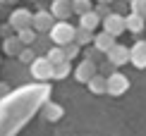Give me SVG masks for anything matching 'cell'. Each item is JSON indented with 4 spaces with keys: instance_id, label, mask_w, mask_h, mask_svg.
Segmentation results:
<instances>
[{
    "instance_id": "19",
    "label": "cell",
    "mask_w": 146,
    "mask_h": 136,
    "mask_svg": "<svg viewBox=\"0 0 146 136\" xmlns=\"http://www.w3.org/2000/svg\"><path fill=\"white\" fill-rule=\"evenodd\" d=\"M17 36H19V41L24 43V46H34L36 43V29L34 26H27V29H22V31H17Z\"/></svg>"
},
{
    "instance_id": "24",
    "label": "cell",
    "mask_w": 146,
    "mask_h": 136,
    "mask_svg": "<svg viewBox=\"0 0 146 136\" xmlns=\"http://www.w3.org/2000/svg\"><path fill=\"white\" fill-rule=\"evenodd\" d=\"M60 48H62V53H65V60H74L77 55L82 53L79 50L82 46H77V43H67V46H60Z\"/></svg>"
},
{
    "instance_id": "29",
    "label": "cell",
    "mask_w": 146,
    "mask_h": 136,
    "mask_svg": "<svg viewBox=\"0 0 146 136\" xmlns=\"http://www.w3.org/2000/svg\"><path fill=\"white\" fill-rule=\"evenodd\" d=\"M113 72H115V65H113V62H103V65H98V74H103V77H110Z\"/></svg>"
},
{
    "instance_id": "14",
    "label": "cell",
    "mask_w": 146,
    "mask_h": 136,
    "mask_svg": "<svg viewBox=\"0 0 146 136\" xmlns=\"http://www.w3.org/2000/svg\"><path fill=\"white\" fill-rule=\"evenodd\" d=\"M62 115H65V110H62V105H60V103H53V100L43 103V117H46L48 122L62 119Z\"/></svg>"
},
{
    "instance_id": "26",
    "label": "cell",
    "mask_w": 146,
    "mask_h": 136,
    "mask_svg": "<svg viewBox=\"0 0 146 136\" xmlns=\"http://www.w3.org/2000/svg\"><path fill=\"white\" fill-rule=\"evenodd\" d=\"M129 7H132V12H137V15H141L146 19V0H132Z\"/></svg>"
},
{
    "instance_id": "5",
    "label": "cell",
    "mask_w": 146,
    "mask_h": 136,
    "mask_svg": "<svg viewBox=\"0 0 146 136\" xmlns=\"http://www.w3.org/2000/svg\"><path fill=\"white\" fill-rule=\"evenodd\" d=\"M31 19H34V12H29L27 7H17V10L10 12V19L7 22L15 26V31H22V29L31 26Z\"/></svg>"
},
{
    "instance_id": "36",
    "label": "cell",
    "mask_w": 146,
    "mask_h": 136,
    "mask_svg": "<svg viewBox=\"0 0 146 136\" xmlns=\"http://www.w3.org/2000/svg\"><path fill=\"white\" fill-rule=\"evenodd\" d=\"M127 3H132V0H127Z\"/></svg>"
},
{
    "instance_id": "31",
    "label": "cell",
    "mask_w": 146,
    "mask_h": 136,
    "mask_svg": "<svg viewBox=\"0 0 146 136\" xmlns=\"http://www.w3.org/2000/svg\"><path fill=\"white\" fill-rule=\"evenodd\" d=\"M10 91H12V86H10V81H0V98L10 96Z\"/></svg>"
},
{
    "instance_id": "12",
    "label": "cell",
    "mask_w": 146,
    "mask_h": 136,
    "mask_svg": "<svg viewBox=\"0 0 146 136\" xmlns=\"http://www.w3.org/2000/svg\"><path fill=\"white\" fill-rule=\"evenodd\" d=\"M146 26V19L141 15H137V12H129V15H125V29L129 34H141Z\"/></svg>"
},
{
    "instance_id": "35",
    "label": "cell",
    "mask_w": 146,
    "mask_h": 136,
    "mask_svg": "<svg viewBox=\"0 0 146 136\" xmlns=\"http://www.w3.org/2000/svg\"><path fill=\"white\" fill-rule=\"evenodd\" d=\"M29 3H36V0H29Z\"/></svg>"
},
{
    "instance_id": "17",
    "label": "cell",
    "mask_w": 146,
    "mask_h": 136,
    "mask_svg": "<svg viewBox=\"0 0 146 136\" xmlns=\"http://www.w3.org/2000/svg\"><path fill=\"white\" fill-rule=\"evenodd\" d=\"M94 31H89V29H82V26H77V31H74V43L77 46H82V48H86L89 43H94Z\"/></svg>"
},
{
    "instance_id": "3",
    "label": "cell",
    "mask_w": 146,
    "mask_h": 136,
    "mask_svg": "<svg viewBox=\"0 0 146 136\" xmlns=\"http://www.w3.org/2000/svg\"><path fill=\"white\" fill-rule=\"evenodd\" d=\"M31 26L36 29V34H50V29L55 26V17L50 15V10H38L34 12Z\"/></svg>"
},
{
    "instance_id": "1",
    "label": "cell",
    "mask_w": 146,
    "mask_h": 136,
    "mask_svg": "<svg viewBox=\"0 0 146 136\" xmlns=\"http://www.w3.org/2000/svg\"><path fill=\"white\" fill-rule=\"evenodd\" d=\"M74 31L77 26H72L70 22H55L48 36H50L53 46H67V43H74Z\"/></svg>"
},
{
    "instance_id": "21",
    "label": "cell",
    "mask_w": 146,
    "mask_h": 136,
    "mask_svg": "<svg viewBox=\"0 0 146 136\" xmlns=\"http://www.w3.org/2000/svg\"><path fill=\"white\" fill-rule=\"evenodd\" d=\"M70 72H74V69H72V65L67 60L60 65H53V79H65V77H70Z\"/></svg>"
},
{
    "instance_id": "4",
    "label": "cell",
    "mask_w": 146,
    "mask_h": 136,
    "mask_svg": "<svg viewBox=\"0 0 146 136\" xmlns=\"http://www.w3.org/2000/svg\"><path fill=\"white\" fill-rule=\"evenodd\" d=\"M103 31L106 34H110V36H115L117 38L120 34H125L127 29H125V17L122 15H117V12H110L108 17H103Z\"/></svg>"
},
{
    "instance_id": "20",
    "label": "cell",
    "mask_w": 146,
    "mask_h": 136,
    "mask_svg": "<svg viewBox=\"0 0 146 136\" xmlns=\"http://www.w3.org/2000/svg\"><path fill=\"white\" fill-rule=\"evenodd\" d=\"M46 57H48V62H50V65H60V62H65V53H62V48H60V46H53L50 50L46 53ZM67 62H70V60H67Z\"/></svg>"
},
{
    "instance_id": "10",
    "label": "cell",
    "mask_w": 146,
    "mask_h": 136,
    "mask_svg": "<svg viewBox=\"0 0 146 136\" xmlns=\"http://www.w3.org/2000/svg\"><path fill=\"white\" fill-rule=\"evenodd\" d=\"M129 62L134 67H139V69L146 67V41H137L129 48Z\"/></svg>"
},
{
    "instance_id": "18",
    "label": "cell",
    "mask_w": 146,
    "mask_h": 136,
    "mask_svg": "<svg viewBox=\"0 0 146 136\" xmlns=\"http://www.w3.org/2000/svg\"><path fill=\"white\" fill-rule=\"evenodd\" d=\"M50 36H48V34H38V36H36V43H34V50L36 53H48V50H50Z\"/></svg>"
},
{
    "instance_id": "34",
    "label": "cell",
    "mask_w": 146,
    "mask_h": 136,
    "mask_svg": "<svg viewBox=\"0 0 146 136\" xmlns=\"http://www.w3.org/2000/svg\"><path fill=\"white\" fill-rule=\"evenodd\" d=\"M98 3H103V5H113L115 0H98Z\"/></svg>"
},
{
    "instance_id": "32",
    "label": "cell",
    "mask_w": 146,
    "mask_h": 136,
    "mask_svg": "<svg viewBox=\"0 0 146 136\" xmlns=\"http://www.w3.org/2000/svg\"><path fill=\"white\" fill-rule=\"evenodd\" d=\"M0 19H10V5L0 3Z\"/></svg>"
},
{
    "instance_id": "13",
    "label": "cell",
    "mask_w": 146,
    "mask_h": 136,
    "mask_svg": "<svg viewBox=\"0 0 146 136\" xmlns=\"http://www.w3.org/2000/svg\"><path fill=\"white\" fill-rule=\"evenodd\" d=\"M115 43H117V41H115V36L106 34V31H98V34L94 36V43H91V46H94V48H98L101 53H108V50H110V48L115 46Z\"/></svg>"
},
{
    "instance_id": "25",
    "label": "cell",
    "mask_w": 146,
    "mask_h": 136,
    "mask_svg": "<svg viewBox=\"0 0 146 136\" xmlns=\"http://www.w3.org/2000/svg\"><path fill=\"white\" fill-rule=\"evenodd\" d=\"M101 57H106V53H101L98 48H86V57L84 60H91V62L101 65Z\"/></svg>"
},
{
    "instance_id": "16",
    "label": "cell",
    "mask_w": 146,
    "mask_h": 136,
    "mask_svg": "<svg viewBox=\"0 0 146 136\" xmlns=\"http://www.w3.org/2000/svg\"><path fill=\"white\" fill-rule=\"evenodd\" d=\"M101 22H103V19H101L98 15H96L94 10H91V12H86V15H82V17H79V26H82V29H89V31H94V29L98 26Z\"/></svg>"
},
{
    "instance_id": "28",
    "label": "cell",
    "mask_w": 146,
    "mask_h": 136,
    "mask_svg": "<svg viewBox=\"0 0 146 136\" xmlns=\"http://www.w3.org/2000/svg\"><path fill=\"white\" fill-rule=\"evenodd\" d=\"M0 36H3V41H5V38H10V36H15V26H12L10 22L0 24Z\"/></svg>"
},
{
    "instance_id": "23",
    "label": "cell",
    "mask_w": 146,
    "mask_h": 136,
    "mask_svg": "<svg viewBox=\"0 0 146 136\" xmlns=\"http://www.w3.org/2000/svg\"><path fill=\"white\" fill-rule=\"evenodd\" d=\"M36 57H38V55H36L34 46H27V48H24V50L19 53V62H22V65H31Z\"/></svg>"
},
{
    "instance_id": "8",
    "label": "cell",
    "mask_w": 146,
    "mask_h": 136,
    "mask_svg": "<svg viewBox=\"0 0 146 136\" xmlns=\"http://www.w3.org/2000/svg\"><path fill=\"white\" fill-rule=\"evenodd\" d=\"M50 15L55 22H67L74 12H72V0H50Z\"/></svg>"
},
{
    "instance_id": "27",
    "label": "cell",
    "mask_w": 146,
    "mask_h": 136,
    "mask_svg": "<svg viewBox=\"0 0 146 136\" xmlns=\"http://www.w3.org/2000/svg\"><path fill=\"white\" fill-rule=\"evenodd\" d=\"M94 12H96V15H98L101 19H103V17H108V15L113 12V5H103V3H98V5L94 7Z\"/></svg>"
},
{
    "instance_id": "6",
    "label": "cell",
    "mask_w": 146,
    "mask_h": 136,
    "mask_svg": "<svg viewBox=\"0 0 146 136\" xmlns=\"http://www.w3.org/2000/svg\"><path fill=\"white\" fill-rule=\"evenodd\" d=\"M96 74H98V65L91 62V60H82V62L74 67V79L82 81V84H89Z\"/></svg>"
},
{
    "instance_id": "22",
    "label": "cell",
    "mask_w": 146,
    "mask_h": 136,
    "mask_svg": "<svg viewBox=\"0 0 146 136\" xmlns=\"http://www.w3.org/2000/svg\"><path fill=\"white\" fill-rule=\"evenodd\" d=\"M94 10V5H91V0H72V12L74 15H86V12Z\"/></svg>"
},
{
    "instance_id": "11",
    "label": "cell",
    "mask_w": 146,
    "mask_h": 136,
    "mask_svg": "<svg viewBox=\"0 0 146 136\" xmlns=\"http://www.w3.org/2000/svg\"><path fill=\"white\" fill-rule=\"evenodd\" d=\"M24 48H27V46L19 41V36H17V34L3 41V53L7 55V57H19V53L24 50Z\"/></svg>"
},
{
    "instance_id": "2",
    "label": "cell",
    "mask_w": 146,
    "mask_h": 136,
    "mask_svg": "<svg viewBox=\"0 0 146 136\" xmlns=\"http://www.w3.org/2000/svg\"><path fill=\"white\" fill-rule=\"evenodd\" d=\"M29 72H31L34 79H38V81H48V79H53V65L48 62V57H36L31 65H29Z\"/></svg>"
},
{
    "instance_id": "15",
    "label": "cell",
    "mask_w": 146,
    "mask_h": 136,
    "mask_svg": "<svg viewBox=\"0 0 146 136\" xmlns=\"http://www.w3.org/2000/svg\"><path fill=\"white\" fill-rule=\"evenodd\" d=\"M86 86H89V91H91V93L101 96V93H106V91H108V77H103V74H96V77L91 79Z\"/></svg>"
},
{
    "instance_id": "7",
    "label": "cell",
    "mask_w": 146,
    "mask_h": 136,
    "mask_svg": "<svg viewBox=\"0 0 146 136\" xmlns=\"http://www.w3.org/2000/svg\"><path fill=\"white\" fill-rule=\"evenodd\" d=\"M127 88H129V79H127L125 74L113 72L110 77H108V91H106V93H110V96H122Z\"/></svg>"
},
{
    "instance_id": "30",
    "label": "cell",
    "mask_w": 146,
    "mask_h": 136,
    "mask_svg": "<svg viewBox=\"0 0 146 136\" xmlns=\"http://www.w3.org/2000/svg\"><path fill=\"white\" fill-rule=\"evenodd\" d=\"M127 5H129L127 0H115V3H113V12H117V15H120L122 10H127Z\"/></svg>"
},
{
    "instance_id": "9",
    "label": "cell",
    "mask_w": 146,
    "mask_h": 136,
    "mask_svg": "<svg viewBox=\"0 0 146 136\" xmlns=\"http://www.w3.org/2000/svg\"><path fill=\"white\" fill-rule=\"evenodd\" d=\"M106 57H108V62H113L115 67H122V65L129 62V48L122 46V43H115L110 50L106 53Z\"/></svg>"
},
{
    "instance_id": "33",
    "label": "cell",
    "mask_w": 146,
    "mask_h": 136,
    "mask_svg": "<svg viewBox=\"0 0 146 136\" xmlns=\"http://www.w3.org/2000/svg\"><path fill=\"white\" fill-rule=\"evenodd\" d=\"M0 3H3V5H10V7H12V5H17L19 0H0Z\"/></svg>"
}]
</instances>
